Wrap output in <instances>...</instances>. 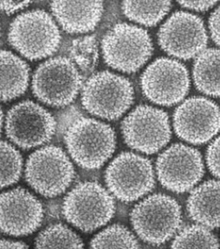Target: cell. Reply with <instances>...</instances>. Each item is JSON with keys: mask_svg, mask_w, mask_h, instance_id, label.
<instances>
[{"mask_svg": "<svg viewBox=\"0 0 220 249\" xmlns=\"http://www.w3.org/2000/svg\"><path fill=\"white\" fill-rule=\"evenodd\" d=\"M66 146L79 166L97 169L116 150V136L110 125L88 117L77 119L65 133Z\"/></svg>", "mask_w": 220, "mask_h": 249, "instance_id": "6da1fadb", "label": "cell"}, {"mask_svg": "<svg viewBox=\"0 0 220 249\" xmlns=\"http://www.w3.org/2000/svg\"><path fill=\"white\" fill-rule=\"evenodd\" d=\"M9 42L27 59L46 58L57 51L61 41L59 28L49 14L34 10L18 15L12 21Z\"/></svg>", "mask_w": 220, "mask_h": 249, "instance_id": "7a4b0ae2", "label": "cell"}, {"mask_svg": "<svg viewBox=\"0 0 220 249\" xmlns=\"http://www.w3.org/2000/svg\"><path fill=\"white\" fill-rule=\"evenodd\" d=\"M134 87L129 79L110 71L97 72L82 87V102L90 114L113 121L132 106Z\"/></svg>", "mask_w": 220, "mask_h": 249, "instance_id": "3957f363", "label": "cell"}, {"mask_svg": "<svg viewBox=\"0 0 220 249\" xmlns=\"http://www.w3.org/2000/svg\"><path fill=\"white\" fill-rule=\"evenodd\" d=\"M134 230L145 242L163 245L180 228L183 217L181 207L174 198L155 194L135 206L130 214Z\"/></svg>", "mask_w": 220, "mask_h": 249, "instance_id": "277c9868", "label": "cell"}, {"mask_svg": "<svg viewBox=\"0 0 220 249\" xmlns=\"http://www.w3.org/2000/svg\"><path fill=\"white\" fill-rule=\"evenodd\" d=\"M115 212L114 198L97 182L80 183L68 193L63 202V216L84 232H92L104 226Z\"/></svg>", "mask_w": 220, "mask_h": 249, "instance_id": "5b68a950", "label": "cell"}, {"mask_svg": "<svg viewBox=\"0 0 220 249\" xmlns=\"http://www.w3.org/2000/svg\"><path fill=\"white\" fill-rule=\"evenodd\" d=\"M105 63L120 71H136L151 57L152 39L146 30L131 24L118 23L110 29L102 40Z\"/></svg>", "mask_w": 220, "mask_h": 249, "instance_id": "8992f818", "label": "cell"}, {"mask_svg": "<svg viewBox=\"0 0 220 249\" xmlns=\"http://www.w3.org/2000/svg\"><path fill=\"white\" fill-rule=\"evenodd\" d=\"M83 79L71 59L59 56L40 64L33 77V92L40 102L65 107L75 99Z\"/></svg>", "mask_w": 220, "mask_h": 249, "instance_id": "52a82bcc", "label": "cell"}, {"mask_svg": "<svg viewBox=\"0 0 220 249\" xmlns=\"http://www.w3.org/2000/svg\"><path fill=\"white\" fill-rule=\"evenodd\" d=\"M75 175L73 164L61 148L48 146L30 155L25 166L28 184L39 194L55 197L65 192Z\"/></svg>", "mask_w": 220, "mask_h": 249, "instance_id": "ba28073f", "label": "cell"}, {"mask_svg": "<svg viewBox=\"0 0 220 249\" xmlns=\"http://www.w3.org/2000/svg\"><path fill=\"white\" fill-rule=\"evenodd\" d=\"M105 181L116 198L129 203L152 190L155 174L149 159L135 153L124 152L107 167Z\"/></svg>", "mask_w": 220, "mask_h": 249, "instance_id": "9c48e42d", "label": "cell"}, {"mask_svg": "<svg viewBox=\"0 0 220 249\" xmlns=\"http://www.w3.org/2000/svg\"><path fill=\"white\" fill-rule=\"evenodd\" d=\"M124 140L130 148L147 154H155L170 141V121L163 110L139 106L122 123Z\"/></svg>", "mask_w": 220, "mask_h": 249, "instance_id": "30bf717a", "label": "cell"}, {"mask_svg": "<svg viewBox=\"0 0 220 249\" xmlns=\"http://www.w3.org/2000/svg\"><path fill=\"white\" fill-rule=\"evenodd\" d=\"M5 130L12 142L22 149H31L51 140L56 130V121L42 106L25 101L10 109Z\"/></svg>", "mask_w": 220, "mask_h": 249, "instance_id": "8fae6325", "label": "cell"}, {"mask_svg": "<svg viewBox=\"0 0 220 249\" xmlns=\"http://www.w3.org/2000/svg\"><path fill=\"white\" fill-rule=\"evenodd\" d=\"M141 86L143 93L153 103L173 106L180 102L189 92V72L179 61L159 58L144 71Z\"/></svg>", "mask_w": 220, "mask_h": 249, "instance_id": "7c38bea8", "label": "cell"}, {"mask_svg": "<svg viewBox=\"0 0 220 249\" xmlns=\"http://www.w3.org/2000/svg\"><path fill=\"white\" fill-rule=\"evenodd\" d=\"M159 46L168 55L187 59L198 56L204 51L208 34L203 20L197 15L178 11L159 29Z\"/></svg>", "mask_w": 220, "mask_h": 249, "instance_id": "4fadbf2b", "label": "cell"}, {"mask_svg": "<svg viewBox=\"0 0 220 249\" xmlns=\"http://www.w3.org/2000/svg\"><path fill=\"white\" fill-rule=\"evenodd\" d=\"M156 172L164 188L177 193L187 192L203 178L204 167L202 154L184 144H174L159 155Z\"/></svg>", "mask_w": 220, "mask_h": 249, "instance_id": "5bb4252c", "label": "cell"}, {"mask_svg": "<svg viewBox=\"0 0 220 249\" xmlns=\"http://www.w3.org/2000/svg\"><path fill=\"white\" fill-rule=\"evenodd\" d=\"M173 120L177 135L189 143H205L220 131V108L204 97L186 100L175 110Z\"/></svg>", "mask_w": 220, "mask_h": 249, "instance_id": "9a60e30c", "label": "cell"}, {"mask_svg": "<svg viewBox=\"0 0 220 249\" xmlns=\"http://www.w3.org/2000/svg\"><path fill=\"white\" fill-rule=\"evenodd\" d=\"M44 217L42 204L22 188L1 195V230L6 234L24 236L34 232Z\"/></svg>", "mask_w": 220, "mask_h": 249, "instance_id": "2e32d148", "label": "cell"}, {"mask_svg": "<svg viewBox=\"0 0 220 249\" xmlns=\"http://www.w3.org/2000/svg\"><path fill=\"white\" fill-rule=\"evenodd\" d=\"M51 9L63 30L69 34H83L98 25L103 5L101 1H54Z\"/></svg>", "mask_w": 220, "mask_h": 249, "instance_id": "e0dca14e", "label": "cell"}, {"mask_svg": "<svg viewBox=\"0 0 220 249\" xmlns=\"http://www.w3.org/2000/svg\"><path fill=\"white\" fill-rule=\"evenodd\" d=\"M187 211L202 226L220 227V181L208 180L196 188L187 200Z\"/></svg>", "mask_w": 220, "mask_h": 249, "instance_id": "ac0fdd59", "label": "cell"}, {"mask_svg": "<svg viewBox=\"0 0 220 249\" xmlns=\"http://www.w3.org/2000/svg\"><path fill=\"white\" fill-rule=\"evenodd\" d=\"M30 68L11 52H1V99L9 102L20 97L27 89Z\"/></svg>", "mask_w": 220, "mask_h": 249, "instance_id": "d6986e66", "label": "cell"}, {"mask_svg": "<svg viewBox=\"0 0 220 249\" xmlns=\"http://www.w3.org/2000/svg\"><path fill=\"white\" fill-rule=\"evenodd\" d=\"M193 78L196 87L204 94L220 97V49L202 52L193 64Z\"/></svg>", "mask_w": 220, "mask_h": 249, "instance_id": "ffe728a7", "label": "cell"}, {"mask_svg": "<svg viewBox=\"0 0 220 249\" xmlns=\"http://www.w3.org/2000/svg\"><path fill=\"white\" fill-rule=\"evenodd\" d=\"M171 8L170 1H124V15L131 21L145 26H155L168 15Z\"/></svg>", "mask_w": 220, "mask_h": 249, "instance_id": "44dd1931", "label": "cell"}, {"mask_svg": "<svg viewBox=\"0 0 220 249\" xmlns=\"http://www.w3.org/2000/svg\"><path fill=\"white\" fill-rule=\"evenodd\" d=\"M36 249H82L84 244L73 230L62 224L47 227L38 235Z\"/></svg>", "mask_w": 220, "mask_h": 249, "instance_id": "7402d4cb", "label": "cell"}, {"mask_svg": "<svg viewBox=\"0 0 220 249\" xmlns=\"http://www.w3.org/2000/svg\"><path fill=\"white\" fill-rule=\"evenodd\" d=\"M218 238L205 226H187L178 232L172 243L173 249H218Z\"/></svg>", "mask_w": 220, "mask_h": 249, "instance_id": "603a6c76", "label": "cell"}, {"mask_svg": "<svg viewBox=\"0 0 220 249\" xmlns=\"http://www.w3.org/2000/svg\"><path fill=\"white\" fill-rule=\"evenodd\" d=\"M92 249H137L136 237L128 229L113 225L95 236L90 243Z\"/></svg>", "mask_w": 220, "mask_h": 249, "instance_id": "cb8c5ba5", "label": "cell"}, {"mask_svg": "<svg viewBox=\"0 0 220 249\" xmlns=\"http://www.w3.org/2000/svg\"><path fill=\"white\" fill-rule=\"evenodd\" d=\"M69 54L82 71L94 70L99 58L98 42L96 36L92 35L73 40L69 48Z\"/></svg>", "mask_w": 220, "mask_h": 249, "instance_id": "d4e9b609", "label": "cell"}, {"mask_svg": "<svg viewBox=\"0 0 220 249\" xmlns=\"http://www.w3.org/2000/svg\"><path fill=\"white\" fill-rule=\"evenodd\" d=\"M22 169L20 153L7 142H1V188L17 182Z\"/></svg>", "mask_w": 220, "mask_h": 249, "instance_id": "484cf974", "label": "cell"}, {"mask_svg": "<svg viewBox=\"0 0 220 249\" xmlns=\"http://www.w3.org/2000/svg\"><path fill=\"white\" fill-rule=\"evenodd\" d=\"M206 160L210 172L220 179V136L208 146Z\"/></svg>", "mask_w": 220, "mask_h": 249, "instance_id": "4316f807", "label": "cell"}, {"mask_svg": "<svg viewBox=\"0 0 220 249\" xmlns=\"http://www.w3.org/2000/svg\"><path fill=\"white\" fill-rule=\"evenodd\" d=\"M209 30L212 40L220 46V6L210 16Z\"/></svg>", "mask_w": 220, "mask_h": 249, "instance_id": "83f0119b", "label": "cell"}, {"mask_svg": "<svg viewBox=\"0 0 220 249\" xmlns=\"http://www.w3.org/2000/svg\"><path fill=\"white\" fill-rule=\"evenodd\" d=\"M179 4L192 11H206L214 7L216 1H179Z\"/></svg>", "mask_w": 220, "mask_h": 249, "instance_id": "f1b7e54d", "label": "cell"}, {"mask_svg": "<svg viewBox=\"0 0 220 249\" xmlns=\"http://www.w3.org/2000/svg\"><path fill=\"white\" fill-rule=\"evenodd\" d=\"M30 2V1H1V9L10 15L25 8Z\"/></svg>", "mask_w": 220, "mask_h": 249, "instance_id": "f546056e", "label": "cell"}, {"mask_svg": "<svg viewBox=\"0 0 220 249\" xmlns=\"http://www.w3.org/2000/svg\"><path fill=\"white\" fill-rule=\"evenodd\" d=\"M1 249H28L26 244L20 241H11L2 239L1 241Z\"/></svg>", "mask_w": 220, "mask_h": 249, "instance_id": "4dcf8cb0", "label": "cell"}]
</instances>
